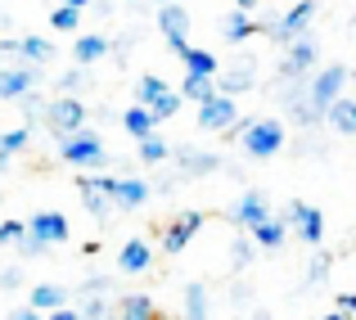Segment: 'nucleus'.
Listing matches in <instances>:
<instances>
[{
    "label": "nucleus",
    "mask_w": 356,
    "mask_h": 320,
    "mask_svg": "<svg viewBox=\"0 0 356 320\" xmlns=\"http://www.w3.org/2000/svg\"><path fill=\"white\" fill-rule=\"evenodd\" d=\"M235 140L248 158H275L284 149V122L280 118H257V122H235Z\"/></svg>",
    "instance_id": "1"
},
{
    "label": "nucleus",
    "mask_w": 356,
    "mask_h": 320,
    "mask_svg": "<svg viewBox=\"0 0 356 320\" xmlns=\"http://www.w3.org/2000/svg\"><path fill=\"white\" fill-rule=\"evenodd\" d=\"M348 63H325L316 77H307V109L316 113V118H325V109L334 104V99L348 95Z\"/></svg>",
    "instance_id": "2"
},
{
    "label": "nucleus",
    "mask_w": 356,
    "mask_h": 320,
    "mask_svg": "<svg viewBox=\"0 0 356 320\" xmlns=\"http://www.w3.org/2000/svg\"><path fill=\"white\" fill-rule=\"evenodd\" d=\"M316 0H298L293 9H289L284 18H275V23H257V32H266L275 45H293V41H302V36H312V18H316Z\"/></svg>",
    "instance_id": "3"
},
{
    "label": "nucleus",
    "mask_w": 356,
    "mask_h": 320,
    "mask_svg": "<svg viewBox=\"0 0 356 320\" xmlns=\"http://www.w3.org/2000/svg\"><path fill=\"white\" fill-rule=\"evenodd\" d=\"M90 185L122 212H136V208L149 203V185L140 181V176H108V172H99V176H90Z\"/></svg>",
    "instance_id": "4"
},
{
    "label": "nucleus",
    "mask_w": 356,
    "mask_h": 320,
    "mask_svg": "<svg viewBox=\"0 0 356 320\" xmlns=\"http://www.w3.org/2000/svg\"><path fill=\"white\" fill-rule=\"evenodd\" d=\"M59 158H63V163H72V167L95 172V167L108 163V149H104V140H99L90 127H81V131H72V136L59 140Z\"/></svg>",
    "instance_id": "5"
},
{
    "label": "nucleus",
    "mask_w": 356,
    "mask_h": 320,
    "mask_svg": "<svg viewBox=\"0 0 356 320\" xmlns=\"http://www.w3.org/2000/svg\"><path fill=\"white\" fill-rule=\"evenodd\" d=\"M45 127L54 131V140H63V136H72V131H81V127H86V99H77V95L50 99V104H45Z\"/></svg>",
    "instance_id": "6"
},
{
    "label": "nucleus",
    "mask_w": 356,
    "mask_h": 320,
    "mask_svg": "<svg viewBox=\"0 0 356 320\" xmlns=\"http://www.w3.org/2000/svg\"><path fill=\"white\" fill-rule=\"evenodd\" d=\"M316 59H321V45H316V36L293 41V45L284 50V63H280V81H302V77H312Z\"/></svg>",
    "instance_id": "7"
},
{
    "label": "nucleus",
    "mask_w": 356,
    "mask_h": 320,
    "mask_svg": "<svg viewBox=\"0 0 356 320\" xmlns=\"http://www.w3.org/2000/svg\"><path fill=\"white\" fill-rule=\"evenodd\" d=\"M41 86V68H27V63H5L0 68V99L5 104H18L23 95Z\"/></svg>",
    "instance_id": "8"
},
{
    "label": "nucleus",
    "mask_w": 356,
    "mask_h": 320,
    "mask_svg": "<svg viewBox=\"0 0 356 320\" xmlns=\"http://www.w3.org/2000/svg\"><path fill=\"white\" fill-rule=\"evenodd\" d=\"M27 239H36V243H45V248H50V243H68V216L63 212H54V208H45V212H32L27 216Z\"/></svg>",
    "instance_id": "9"
},
{
    "label": "nucleus",
    "mask_w": 356,
    "mask_h": 320,
    "mask_svg": "<svg viewBox=\"0 0 356 320\" xmlns=\"http://www.w3.org/2000/svg\"><path fill=\"white\" fill-rule=\"evenodd\" d=\"M158 32L167 36V45H172L176 54H185V50H190V9L176 5V0L163 5V9H158Z\"/></svg>",
    "instance_id": "10"
},
{
    "label": "nucleus",
    "mask_w": 356,
    "mask_h": 320,
    "mask_svg": "<svg viewBox=\"0 0 356 320\" xmlns=\"http://www.w3.org/2000/svg\"><path fill=\"white\" fill-rule=\"evenodd\" d=\"M284 225H298V239L312 243V248L325 243V216H321V208H312V203H302V199L289 203V221Z\"/></svg>",
    "instance_id": "11"
},
{
    "label": "nucleus",
    "mask_w": 356,
    "mask_h": 320,
    "mask_svg": "<svg viewBox=\"0 0 356 320\" xmlns=\"http://www.w3.org/2000/svg\"><path fill=\"white\" fill-rule=\"evenodd\" d=\"M212 86H217V95H226V99L252 90V86H257V59H243L239 68H221L217 77H212Z\"/></svg>",
    "instance_id": "12"
},
{
    "label": "nucleus",
    "mask_w": 356,
    "mask_h": 320,
    "mask_svg": "<svg viewBox=\"0 0 356 320\" xmlns=\"http://www.w3.org/2000/svg\"><path fill=\"white\" fill-rule=\"evenodd\" d=\"M239 122V104L226 95H212L208 104H199V127L203 131H235Z\"/></svg>",
    "instance_id": "13"
},
{
    "label": "nucleus",
    "mask_w": 356,
    "mask_h": 320,
    "mask_svg": "<svg viewBox=\"0 0 356 320\" xmlns=\"http://www.w3.org/2000/svg\"><path fill=\"white\" fill-rule=\"evenodd\" d=\"M199 230H203V212H181V216H176V221L163 230V248H167V253H185V243H190Z\"/></svg>",
    "instance_id": "14"
},
{
    "label": "nucleus",
    "mask_w": 356,
    "mask_h": 320,
    "mask_svg": "<svg viewBox=\"0 0 356 320\" xmlns=\"http://www.w3.org/2000/svg\"><path fill=\"white\" fill-rule=\"evenodd\" d=\"M270 216V203L261 199L257 190H248V194H239V203L230 208V221L239 225V230H252V225H261Z\"/></svg>",
    "instance_id": "15"
},
{
    "label": "nucleus",
    "mask_w": 356,
    "mask_h": 320,
    "mask_svg": "<svg viewBox=\"0 0 356 320\" xmlns=\"http://www.w3.org/2000/svg\"><path fill=\"white\" fill-rule=\"evenodd\" d=\"M154 266V248H149L145 239H127L122 243V253H118V271L122 275H140V271H149Z\"/></svg>",
    "instance_id": "16"
},
{
    "label": "nucleus",
    "mask_w": 356,
    "mask_h": 320,
    "mask_svg": "<svg viewBox=\"0 0 356 320\" xmlns=\"http://www.w3.org/2000/svg\"><path fill=\"white\" fill-rule=\"evenodd\" d=\"M176 163H181L185 176H212V172H221V154H208V149H176Z\"/></svg>",
    "instance_id": "17"
},
{
    "label": "nucleus",
    "mask_w": 356,
    "mask_h": 320,
    "mask_svg": "<svg viewBox=\"0 0 356 320\" xmlns=\"http://www.w3.org/2000/svg\"><path fill=\"white\" fill-rule=\"evenodd\" d=\"M27 307L50 316V312H59V307H68V289L63 285H32L27 289Z\"/></svg>",
    "instance_id": "18"
},
{
    "label": "nucleus",
    "mask_w": 356,
    "mask_h": 320,
    "mask_svg": "<svg viewBox=\"0 0 356 320\" xmlns=\"http://www.w3.org/2000/svg\"><path fill=\"white\" fill-rule=\"evenodd\" d=\"M108 54V36H99V32H81L77 41H72V63L77 68H90V63H99Z\"/></svg>",
    "instance_id": "19"
},
{
    "label": "nucleus",
    "mask_w": 356,
    "mask_h": 320,
    "mask_svg": "<svg viewBox=\"0 0 356 320\" xmlns=\"http://www.w3.org/2000/svg\"><path fill=\"white\" fill-rule=\"evenodd\" d=\"M325 122H330L339 136H356V95H343L325 109Z\"/></svg>",
    "instance_id": "20"
},
{
    "label": "nucleus",
    "mask_w": 356,
    "mask_h": 320,
    "mask_svg": "<svg viewBox=\"0 0 356 320\" xmlns=\"http://www.w3.org/2000/svg\"><path fill=\"white\" fill-rule=\"evenodd\" d=\"M167 95H176V90L167 86L163 77H154V72H145V77L136 81V104H140V109H158Z\"/></svg>",
    "instance_id": "21"
},
{
    "label": "nucleus",
    "mask_w": 356,
    "mask_h": 320,
    "mask_svg": "<svg viewBox=\"0 0 356 320\" xmlns=\"http://www.w3.org/2000/svg\"><path fill=\"white\" fill-rule=\"evenodd\" d=\"M252 243L257 248H284V239H289V225H284V216H266L261 225H252Z\"/></svg>",
    "instance_id": "22"
},
{
    "label": "nucleus",
    "mask_w": 356,
    "mask_h": 320,
    "mask_svg": "<svg viewBox=\"0 0 356 320\" xmlns=\"http://www.w3.org/2000/svg\"><path fill=\"white\" fill-rule=\"evenodd\" d=\"M181 59H185V77H208V81H212V77L221 72L217 54H212V50H199V45H190Z\"/></svg>",
    "instance_id": "23"
},
{
    "label": "nucleus",
    "mask_w": 356,
    "mask_h": 320,
    "mask_svg": "<svg viewBox=\"0 0 356 320\" xmlns=\"http://www.w3.org/2000/svg\"><path fill=\"white\" fill-rule=\"evenodd\" d=\"M18 59H23L27 68H45V63L54 59V41H45V36H23V41H18Z\"/></svg>",
    "instance_id": "24"
},
{
    "label": "nucleus",
    "mask_w": 356,
    "mask_h": 320,
    "mask_svg": "<svg viewBox=\"0 0 356 320\" xmlns=\"http://www.w3.org/2000/svg\"><path fill=\"white\" fill-rule=\"evenodd\" d=\"M122 127H127V136H131V140L140 145V140H149V136L158 131V122H154V113H149V109L131 104L127 113H122Z\"/></svg>",
    "instance_id": "25"
},
{
    "label": "nucleus",
    "mask_w": 356,
    "mask_h": 320,
    "mask_svg": "<svg viewBox=\"0 0 356 320\" xmlns=\"http://www.w3.org/2000/svg\"><path fill=\"white\" fill-rule=\"evenodd\" d=\"M252 32H257V18H252V14H239V9H235V14H226V18H221V36H226L230 45L248 41Z\"/></svg>",
    "instance_id": "26"
},
{
    "label": "nucleus",
    "mask_w": 356,
    "mask_h": 320,
    "mask_svg": "<svg viewBox=\"0 0 356 320\" xmlns=\"http://www.w3.org/2000/svg\"><path fill=\"white\" fill-rule=\"evenodd\" d=\"M118 320H158V307L149 303L145 294H127V298H122V312H118Z\"/></svg>",
    "instance_id": "27"
},
{
    "label": "nucleus",
    "mask_w": 356,
    "mask_h": 320,
    "mask_svg": "<svg viewBox=\"0 0 356 320\" xmlns=\"http://www.w3.org/2000/svg\"><path fill=\"white\" fill-rule=\"evenodd\" d=\"M27 145H32V127H9V131H0V158L23 154Z\"/></svg>",
    "instance_id": "28"
},
{
    "label": "nucleus",
    "mask_w": 356,
    "mask_h": 320,
    "mask_svg": "<svg viewBox=\"0 0 356 320\" xmlns=\"http://www.w3.org/2000/svg\"><path fill=\"white\" fill-rule=\"evenodd\" d=\"M176 95H181V99H194V104H208V99L217 95V86H212L208 77H185Z\"/></svg>",
    "instance_id": "29"
},
{
    "label": "nucleus",
    "mask_w": 356,
    "mask_h": 320,
    "mask_svg": "<svg viewBox=\"0 0 356 320\" xmlns=\"http://www.w3.org/2000/svg\"><path fill=\"white\" fill-rule=\"evenodd\" d=\"M136 154H140V163H145V167H158V163H167L172 149H167L163 136H149V140H140V145H136Z\"/></svg>",
    "instance_id": "30"
},
{
    "label": "nucleus",
    "mask_w": 356,
    "mask_h": 320,
    "mask_svg": "<svg viewBox=\"0 0 356 320\" xmlns=\"http://www.w3.org/2000/svg\"><path fill=\"white\" fill-rule=\"evenodd\" d=\"M185 320H208V289L185 285Z\"/></svg>",
    "instance_id": "31"
},
{
    "label": "nucleus",
    "mask_w": 356,
    "mask_h": 320,
    "mask_svg": "<svg viewBox=\"0 0 356 320\" xmlns=\"http://www.w3.org/2000/svg\"><path fill=\"white\" fill-rule=\"evenodd\" d=\"M77 190H81V199H86V212H90V216H108V212H113V203H108L104 194H99L95 185H90V176H81Z\"/></svg>",
    "instance_id": "32"
},
{
    "label": "nucleus",
    "mask_w": 356,
    "mask_h": 320,
    "mask_svg": "<svg viewBox=\"0 0 356 320\" xmlns=\"http://www.w3.org/2000/svg\"><path fill=\"white\" fill-rule=\"evenodd\" d=\"M50 27H59V32H77L81 14H77V9H68V5H54L50 9Z\"/></svg>",
    "instance_id": "33"
},
{
    "label": "nucleus",
    "mask_w": 356,
    "mask_h": 320,
    "mask_svg": "<svg viewBox=\"0 0 356 320\" xmlns=\"http://www.w3.org/2000/svg\"><path fill=\"white\" fill-rule=\"evenodd\" d=\"M77 316L81 320H108V303L104 298H86V303L77 307Z\"/></svg>",
    "instance_id": "34"
},
{
    "label": "nucleus",
    "mask_w": 356,
    "mask_h": 320,
    "mask_svg": "<svg viewBox=\"0 0 356 320\" xmlns=\"http://www.w3.org/2000/svg\"><path fill=\"white\" fill-rule=\"evenodd\" d=\"M23 234H27L23 221H9V216H0V248H5V243H18Z\"/></svg>",
    "instance_id": "35"
},
{
    "label": "nucleus",
    "mask_w": 356,
    "mask_h": 320,
    "mask_svg": "<svg viewBox=\"0 0 356 320\" xmlns=\"http://www.w3.org/2000/svg\"><path fill=\"white\" fill-rule=\"evenodd\" d=\"M81 86H86V68H68L59 77V90H63V95H72V90H81Z\"/></svg>",
    "instance_id": "36"
},
{
    "label": "nucleus",
    "mask_w": 356,
    "mask_h": 320,
    "mask_svg": "<svg viewBox=\"0 0 356 320\" xmlns=\"http://www.w3.org/2000/svg\"><path fill=\"white\" fill-rule=\"evenodd\" d=\"M325 271H330V253H321V248H316L312 266H307V280H312V285H321V280H325Z\"/></svg>",
    "instance_id": "37"
},
{
    "label": "nucleus",
    "mask_w": 356,
    "mask_h": 320,
    "mask_svg": "<svg viewBox=\"0 0 356 320\" xmlns=\"http://www.w3.org/2000/svg\"><path fill=\"white\" fill-rule=\"evenodd\" d=\"M108 285H113L108 275H95V280H86V285H81L77 294H81V298H104V294H108Z\"/></svg>",
    "instance_id": "38"
},
{
    "label": "nucleus",
    "mask_w": 356,
    "mask_h": 320,
    "mask_svg": "<svg viewBox=\"0 0 356 320\" xmlns=\"http://www.w3.org/2000/svg\"><path fill=\"white\" fill-rule=\"evenodd\" d=\"M230 262H235V266L243 271V266H248V262H252V243H248V239H239L235 248H230Z\"/></svg>",
    "instance_id": "39"
},
{
    "label": "nucleus",
    "mask_w": 356,
    "mask_h": 320,
    "mask_svg": "<svg viewBox=\"0 0 356 320\" xmlns=\"http://www.w3.org/2000/svg\"><path fill=\"white\" fill-rule=\"evenodd\" d=\"M18 285H23V271H18V266L0 271V289H5V294H9V289H18Z\"/></svg>",
    "instance_id": "40"
},
{
    "label": "nucleus",
    "mask_w": 356,
    "mask_h": 320,
    "mask_svg": "<svg viewBox=\"0 0 356 320\" xmlns=\"http://www.w3.org/2000/svg\"><path fill=\"white\" fill-rule=\"evenodd\" d=\"M14 248L23 253V257H41V253H45V243H36V239H27V234H23V239H18Z\"/></svg>",
    "instance_id": "41"
},
{
    "label": "nucleus",
    "mask_w": 356,
    "mask_h": 320,
    "mask_svg": "<svg viewBox=\"0 0 356 320\" xmlns=\"http://www.w3.org/2000/svg\"><path fill=\"white\" fill-rule=\"evenodd\" d=\"M5 320H45L41 312H32V307H18V312H9Z\"/></svg>",
    "instance_id": "42"
},
{
    "label": "nucleus",
    "mask_w": 356,
    "mask_h": 320,
    "mask_svg": "<svg viewBox=\"0 0 356 320\" xmlns=\"http://www.w3.org/2000/svg\"><path fill=\"white\" fill-rule=\"evenodd\" d=\"M339 312H343V316H348V312L356 316V294H339Z\"/></svg>",
    "instance_id": "43"
},
{
    "label": "nucleus",
    "mask_w": 356,
    "mask_h": 320,
    "mask_svg": "<svg viewBox=\"0 0 356 320\" xmlns=\"http://www.w3.org/2000/svg\"><path fill=\"white\" fill-rule=\"evenodd\" d=\"M45 320H81V316H77V307H59V312H50Z\"/></svg>",
    "instance_id": "44"
},
{
    "label": "nucleus",
    "mask_w": 356,
    "mask_h": 320,
    "mask_svg": "<svg viewBox=\"0 0 356 320\" xmlns=\"http://www.w3.org/2000/svg\"><path fill=\"white\" fill-rule=\"evenodd\" d=\"M63 5H68V9H77V14H81V9H90L95 0H63Z\"/></svg>",
    "instance_id": "45"
},
{
    "label": "nucleus",
    "mask_w": 356,
    "mask_h": 320,
    "mask_svg": "<svg viewBox=\"0 0 356 320\" xmlns=\"http://www.w3.org/2000/svg\"><path fill=\"white\" fill-rule=\"evenodd\" d=\"M235 9H239V14H252V9H257V0H235Z\"/></svg>",
    "instance_id": "46"
},
{
    "label": "nucleus",
    "mask_w": 356,
    "mask_h": 320,
    "mask_svg": "<svg viewBox=\"0 0 356 320\" xmlns=\"http://www.w3.org/2000/svg\"><path fill=\"white\" fill-rule=\"evenodd\" d=\"M140 5H158V9H163V5H172V0H140Z\"/></svg>",
    "instance_id": "47"
},
{
    "label": "nucleus",
    "mask_w": 356,
    "mask_h": 320,
    "mask_svg": "<svg viewBox=\"0 0 356 320\" xmlns=\"http://www.w3.org/2000/svg\"><path fill=\"white\" fill-rule=\"evenodd\" d=\"M252 320H270V312H252Z\"/></svg>",
    "instance_id": "48"
},
{
    "label": "nucleus",
    "mask_w": 356,
    "mask_h": 320,
    "mask_svg": "<svg viewBox=\"0 0 356 320\" xmlns=\"http://www.w3.org/2000/svg\"><path fill=\"white\" fill-rule=\"evenodd\" d=\"M321 320H348V316H343V312H334V316H321Z\"/></svg>",
    "instance_id": "49"
},
{
    "label": "nucleus",
    "mask_w": 356,
    "mask_h": 320,
    "mask_svg": "<svg viewBox=\"0 0 356 320\" xmlns=\"http://www.w3.org/2000/svg\"><path fill=\"white\" fill-rule=\"evenodd\" d=\"M9 172V158H0V176H5Z\"/></svg>",
    "instance_id": "50"
}]
</instances>
